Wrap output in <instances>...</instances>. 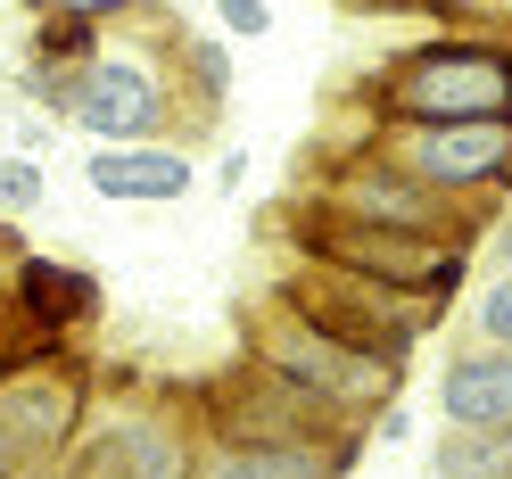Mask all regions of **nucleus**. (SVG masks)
I'll use <instances>...</instances> for the list:
<instances>
[{"label": "nucleus", "instance_id": "14", "mask_svg": "<svg viewBox=\"0 0 512 479\" xmlns=\"http://www.w3.org/2000/svg\"><path fill=\"white\" fill-rule=\"evenodd\" d=\"M182 91H190V108L207 124H223V108H232V42L182 34Z\"/></svg>", "mask_w": 512, "mask_h": 479}, {"label": "nucleus", "instance_id": "10", "mask_svg": "<svg viewBox=\"0 0 512 479\" xmlns=\"http://www.w3.org/2000/svg\"><path fill=\"white\" fill-rule=\"evenodd\" d=\"M372 430H314V438H199L190 479H347Z\"/></svg>", "mask_w": 512, "mask_h": 479}, {"label": "nucleus", "instance_id": "20", "mask_svg": "<svg viewBox=\"0 0 512 479\" xmlns=\"http://www.w3.org/2000/svg\"><path fill=\"white\" fill-rule=\"evenodd\" d=\"M207 182H215V190H240V182H248V149H223Z\"/></svg>", "mask_w": 512, "mask_h": 479}, {"label": "nucleus", "instance_id": "11", "mask_svg": "<svg viewBox=\"0 0 512 479\" xmlns=\"http://www.w3.org/2000/svg\"><path fill=\"white\" fill-rule=\"evenodd\" d=\"M83 190L108 207H182L199 190V157L182 141H116L83 149Z\"/></svg>", "mask_w": 512, "mask_h": 479}, {"label": "nucleus", "instance_id": "12", "mask_svg": "<svg viewBox=\"0 0 512 479\" xmlns=\"http://www.w3.org/2000/svg\"><path fill=\"white\" fill-rule=\"evenodd\" d=\"M438 422L446 430H512V347L455 339L438 364Z\"/></svg>", "mask_w": 512, "mask_h": 479}, {"label": "nucleus", "instance_id": "5", "mask_svg": "<svg viewBox=\"0 0 512 479\" xmlns=\"http://www.w3.org/2000/svg\"><path fill=\"white\" fill-rule=\"evenodd\" d=\"M298 199L331 207V215H347V223H372V232H405V240L471 248V257H479V240L496 232L488 215H471V207H455V199H438L422 174H405L397 157L372 141V124H364L356 141H339V149H314V157H306Z\"/></svg>", "mask_w": 512, "mask_h": 479}, {"label": "nucleus", "instance_id": "17", "mask_svg": "<svg viewBox=\"0 0 512 479\" xmlns=\"http://www.w3.org/2000/svg\"><path fill=\"white\" fill-rule=\"evenodd\" d=\"M446 25H471V34H512V0H422Z\"/></svg>", "mask_w": 512, "mask_h": 479}, {"label": "nucleus", "instance_id": "15", "mask_svg": "<svg viewBox=\"0 0 512 479\" xmlns=\"http://www.w3.org/2000/svg\"><path fill=\"white\" fill-rule=\"evenodd\" d=\"M463 331L471 339H488V347H512V265H488V273H479L471 281V290H463Z\"/></svg>", "mask_w": 512, "mask_h": 479}, {"label": "nucleus", "instance_id": "2", "mask_svg": "<svg viewBox=\"0 0 512 479\" xmlns=\"http://www.w3.org/2000/svg\"><path fill=\"white\" fill-rule=\"evenodd\" d=\"M356 108L364 124H471V116L512 124V34L438 25L422 42H397L356 83Z\"/></svg>", "mask_w": 512, "mask_h": 479}, {"label": "nucleus", "instance_id": "13", "mask_svg": "<svg viewBox=\"0 0 512 479\" xmlns=\"http://www.w3.org/2000/svg\"><path fill=\"white\" fill-rule=\"evenodd\" d=\"M430 479H512V430H446L430 446Z\"/></svg>", "mask_w": 512, "mask_h": 479}, {"label": "nucleus", "instance_id": "8", "mask_svg": "<svg viewBox=\"0 0 512 479\" xmlns=\"http://www.w3.org/2000/svg\"><path fill=\"white\" fill-rule=\"evenodd\" d=\"M75 471L83 479H190L199 471V405L182 413L174 397H141L116 413H91Z\"/></svg>", "mask_w": 512, "mask_h": 479}, {"label": "nucleus", "instance_id": "6", "mask_svg": "<svg viewBox=\"0 0 512 479\" xmlns=\"http://www.w3.org/2000/svg\"><path fill=\"white\" fill-rule=\"evenodd\" d=\"M273 298H290L306 323H323L331 339L364 347V356L397 364V372H413V347L438 331V314H430L422 298L380 290V281H356V273H331V265H290V257H281Z\"/></svg>", "mask_w": 512, "mask_h": 479}, {"label": "nucleus", "instance_id": "18", "mask_svg": "<svg viewBox=\"0 0 512 479\" xmlns=\"http://www.w3.org/2000/svg\"><path fill=\"white\" fill-rule=\"evenodd\" d=\"M207 9H215V25L232 42H265L273 34V0H207Z\"/></svg>", "mask_w": 512, "mask_h": 479}, {"label": "nucleus", "instance_id": "1", "mask_svg": "<svg viewBox=\"0 0 512 479\" xmlns=\"http://www.w3.org/2000/svg\"><path fill=\"white\" fill-rule=\"evenodd\" d=\"M25 100L50 108L91 149H116V141H182L190 149L199 133H215V124L190 108V91H182V34L166 50H100V58H83V67L34 83Z\"/></svg>", "mask_w": 512, "mask_h": 479}, {"label": "nucleus", "instance_id": "4", "mask_svg": "<svg viewBox=\"0 0 512 479\" xmlns=\"http://www.w3.org/2000/svg\"><path fill=\"white\" fill-rule=\"evenodd\" d=\"M265 240H281L290 265H331V273H356L380 281V290H405L422 298L438 323H455V306L471 290V248H446V240H405V232H372V223H347L314 199H281L265 215Z\"/></svg>", "mask_w": 512, "mask_h": 479}, {"label": "nucleus", "instance_id": "7", "mask_svg": "<svg viewBox=\"0 0 512 479\" xmlns=\"http://www.w3.org/2000/svg\"><path fill=\"white\" fill-rule=\"evenodd\" d=\"M372 141L397 157L405 174H422L438 199H455L471 215L512 207V124L471 116V124H372Z\"/></svg>", "mask_w": 512, "mask_h": 479}, {"label": "nucleus", "instance_id": "3", "mask_svg": "<svg viewBox=\"0 0 512 479\" xmlns=\"http://www.w3.org/2000/svg\"><path fill=\"white\" fill-rule=\"evenodd\" d=\"M240 364H256L265 380H281L290 397H306L323 422H347V430H372V413L405 397L397 364L331 339L323 323H306V314L290 298H273V290L240 306Z\"/></svg>", "mask_w": 512, "mask_h": 479}, {"label": "nucleus", "instance_id": "16", "mask_svg": "<svg viewBox=\"0 0 512 479\" xmlns=\"http://www.w3.org/2000/svg\"><path fill=\"white\" fill-rule=\"evenodd\" d=\"M50 199V174H42V157H0V223H25V215H42Z\"/></svg>", "mask_w": 512, "mask_h": 479}, {"label": "nucleus", "instance_id": "21", "mask_svg": "<svg viewBox=\"0 0 512 479\" xmlns=\"http://www.w3.org/2000/svg\"><path fill=\"white\" fill-rule=\"evenodd\" d=\"M479 248H488V265H512V207L496 215V232H488V240H479Z\"/></svg>", "mask_w": 512, "mask_h": 479}, {"label": "nucleus", "instance_id": "19", "mask_svg": "<svg viewBox=\"0 0 512 479\" xmlns=\"http://www.w3.org/2000/svg\"><path fill=\"white\" fill-rule=\"evenodd\" d=\"M34 471H50L42 455H34V446H25L9 422H0V479H34Z\"/></svg>", "mask_w": 512, "mask_h": 479}, {"label": "nucleus", "instance_id": "9", "mask_svg": "<svg viewBox=\"0 0 512 479\" xmlns=\"http://www.w3.org/2000/svg\"><path fill=\"white\" fill-rule=\"evenodd\" d=\"M0 306H9V323L17 331H34V339H83L91 323H100V273L75 265V257H50V248H17L9 273H0Z\"/></svg>", "mask_w": 512, "mask_h": 479}, {"label": "nucleus", "instance_id": "22", "mask_svg": "<svg viewBox=\"0 0 512 479\" xmlns=\"http://www.w3.org/2000/svg\"><path fill=\"white\" fill-rule=\"evenodd\" d=\"M34 479H83V471H75V463H50V471H34Z\"/></svg>", "mask_w": 512, "mask_h": 479}]
</instances>
